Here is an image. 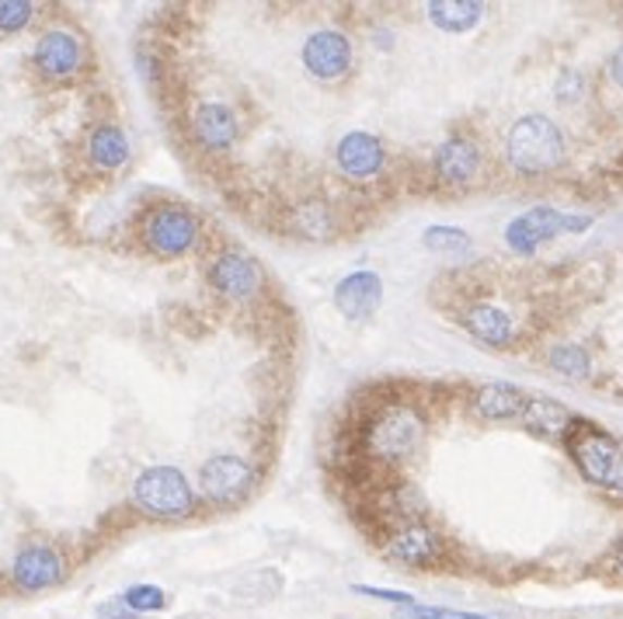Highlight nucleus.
I'll return each mask as SVG.
<instances>
[{"label": "nucleus", "mask_w": 623, "mask_h": 619, "mask_svg": "<svg viewBox=\"0 0 623 619\" xmlns=\"http://www.w3.org/2000/svg\"><path fill=\"white\" fill-rule=\"evenodd\" d=\"M425 435H429V418L418 404L407 400H390L380 404L377 411L359 429V446L363 456L377 467H404L412 463L415 453L422 449Z\"/></svg>", "instance_id": "nucleus-1"}, {"label": "nucleus", "mask_w": 623, "mask_h": 619, "mask_svg": "<svg viewBox=\"0 0 623 619\" xmlns=\"http://www.w3.org/2000/svg\"><path fill=\"white\" fill-rule=\"evenodd\" d=\"M564 449L585 481L613 494V498H623V438L578 418L564 438Z\"/></svg>", "instance_id": "nucleus-2"}, {"label": "nucleus", "mask_w": 623, "mask_h": 619, "mask_svg": "<svg viewBox=\"0 0 623 619\" xmlns=\"http://www.w3.org/2000/svg\"><path fill=\"white\" fill-rule=\"evenodd\" d=\"M505 157L523 174H547L564 164V136L547 115H523L509 129Z\"/></svg>", "instance_id": "nucleus-3"}, {"label": "nucleus", "mask_w": 623, "mask_h": 619, "mask_svg": "<svg viewBox=\"0 0 623 619\" xmlns=\"http://www.w3.org/2000/svg\"><path fill=\"white\" fill-rule=\"evenodd\" d=\"M133 505L150 519H185L195 498L178 467H147L133 481Z\"/></svg>", "instance_id": "nucleus-4"}, {"label": "nucleus", "mask_w": 623, "mask_h": 619, "mask_svg": "<svg viewBox=\"0 0 623 619\" xmlns=\"http://www.w3.org/2000/svg\"><path fill=\"white\" fill-rule=\"evenodd\" d=\"M199 216L192 209L178 206V202H160L147 209L144 226H139V237L150 247L157 258H182L188 255L195 244H199Z\"/></svg>", "instance_id": "nucleus-5"}, {"label": "nucleus", "mask_w": 623, "mask_h": 619, "mask_svg": "<svg viewBox=\"0 0 623 619\" xmlns=\"http://www.w3.org/2000/svg\"><path fill=\"white\" fill-rule=\"evenodd\" d=\"M589 226H593L589 216H575V212H558L550 206H537V209L523 212V216H515L505 226V244L515 255H537L540 244L554 240L558 234H582V230H589Z\"/></svg>", "instance_id": "nucleus-6"}, {"label": "nucleus", "mask_w": 623, "mask_h": 619, "mask_svg": "<svg viewBox=\"0 0 623 619\" xmlns=\"http://www.w3.org/2000/svg\"><path fill=\"white\" fill-rule=\"evenodd\" d=\"M32 63L46 81H74L87 66V46L74 28L52 25L39 35V42H35Z\"/></svg>", "instance_id": "nucleus-7"}, {"label": "nucleus", "mask_w": 623, "mask_h": 619, "mask_svg": "<svg viewBox=\"0 0 623 619\" xmlns=\"http://www.w3.org/2000/svg\"><path fill=\"white\" fill-rule=\"evenodd\" d=\"M209 286L217 289L223 299H234V304H247V299L261 296L265 289V272L261 264L244 255V251H223L212 258L209 264Z\"/></svg>", "instance_id": "nucleus-8"}, {"label": "nucleus", "mask_w": 623, "mask_h": 619, "mask_svg": "<svg viewBox=\"0 0 623 619\" xmlns=\"http://www.w3.org/2000/svg\"><path fill=\"white\" fill-rule=\"evenodd\" d=\"M252 481H255V470L244 463L241 456L234 453H220L203 463L199 470V484H203V494L209 502L217 505H234L241 502L247 491H252Z\"/></svg>", "instance_id": "nucleus-9"}, {"label": "nucleus", "mask_w": 623, "mask_h": 619, "mask_svg": "<svg viewBox=\"0 0 623 619\" xmlns=\"http://www.w3.org/2000/svg\"><path fill=\"white\" fill-rule=\"evenodd\" d=\"M11 578L22 592H46L66 578L63 554L49 543H28L17 550L14 564H11Z\"/></svg>", "instance_id": "nucleus-10"}, {"label": "nucleus", "mask_w": 623, "mask_h": 619, "mask_svg": "<svg viewBox=\"0 0 623 619\" xmlns=\"http://www.w3.org/2000/svg\"><path fill=\"white\" fill-rule=\"evenodd\" d=\"M300 57H304V66H307L310 77L334 84L352 70V42L342 32L320 28L304 42V52H300Z\"/></svg>", "instance_id": "nucleus-11"}, {"label": "nucleus", "mask_w": 623, "mask_h": 619, "mask_svg": "<svg viewBox=\"0 0 623 619\" xmlns=\"http://www.w3.org/2000/svg\"><path fill=\"white\" fill-rule=\"evenodd\" d=\"M480 164H485L480 147L471 136H460V133L442 139V144L436 147V157H432L436 182L442 188H467L480 174Z\"/></svg>", "instance_id": "nucleus-12"}, {"label": "nucleus", "mask_w": 623, "mask_h": 619, "mask_svg": "<svg viewBox=\"0 0 623 619\" xmlns=\"http://www.w3.org/2000/svg\"><path fill=\"white\" fill-rule=\"evenodd\" d=\"M380 304H383V278H380V272H372V269L349 272L334 286V307L352 324L369 321V317L380 310Z\"/></svg>", "instance_id": "nucleus-13"}, {"label": "nucleus", "mask_w": 623, "mask_h": 619, "mask_svg": "<svg viewBox=\"0 0 623 619\" xmlns=\"http://www.w3.org/2000/svg\"><path fill=\"white\" fill-rule=\"evenodd\" d=\"M188 129L203 150H230L241 136V122L227 101H199L192 109Z\"/></svg>", "instance_id": "nucleus-14"}, {"label": "nucleus", "mask_w": 623, "mask_h": 619, "mask_svg": "<svg viewBox=\"0 0 623 619\" xmlns=\"http://www.w3.org/2000/svg\"><path fill=\"white\" fill-rule=\"evenodd\" d=\"M442 540L429 522H407L387 540V557L404 568H436L442 557Z\"/></svg>", "instance_id": "nucleus-15"}, {"label": "nucleus", "mask_w": 623, "mask_h": 619, "mask_svg": "<svg viewBox=\"0 0 623 619\" xmlns=\"http://www.w3.org/2000/svg\"><path fill=\"white\" fill-rule=\"evenodd\" d=\"M334 161H338V171L349 174V178L366 182V178H377V174L383 171L387 150H383V144H380V136L355 129V133H345L342 139H338Z\"/></svg>", "instance_id": "nucleus-16"}, {"label": "nucleus", "mask_w": 623, "mask_h": 619, "mask_svg": "<svg viewBox=\"0 0 623 619\" xmlns=\"http://www.w3.org/2000/svg\"><path fill=\"white\" fill-rule=\"evenodd\" d=\"M87 161L98 171H122L130 164V136L115 122H101L87 133Z\"/></svg>", "instance_id": "nucleus-17"}, {"label": "nucleus", "mask_w": 623, "mask_h": 619, "mask_svg": "<svg viewBox=\"0 0 623 619\" xmlns=\"http://www.w3.org/2000/svg\"><path fill=\"white\" fill-rule=\"evenodd\" d=\"M471 408H474L477 418H485V421H509V418H523L526 397H523L520 386L485 383V386H477V391H474Z\"/></svg>", "instance_id": "nucleus-18"}, {"label": "nucleus", "mask_w": 623, "mask_h": 619, "mask_svg": "<svg viewBox=\"0 0 623 619\" xmlns=\"http://www.w3.org/2000/svg\"><path fill=\"white\" fill-rule=\"evenodd\" d=\"M575 414L564 408V404L558 400H550V397H533L526 400V408H523V424H526V432L533 435H540V438H567V432L575 429Z\"/></svg>", "instance_id": "nucleus-19"}, {"label": "nucleus", "mask_w": 623, "mask_h": 619, "mask_svg": "<svg viewBox=\"0 0 623 619\" xmlns=\"http://www.w3.org/2000/svg\"><path fill=\"white\" fill-rule=\"evenodd\" d=\"M464 327L474 334L477 342H485L491 348H509L512 338H515L512 317L502 307H491V304H474L464 313Z\"/></svg>", "instance_id": "nucleus-20"}, {"label": "nucleus", "mask_w": 623, "mask_h": 619, "mask_svg": "<svg viewBox=\"0 0 623 619\" xmlns=\"http://www.w3.org/2000/svg\"><path fill=\"white\" fill-rule=\"evenodd\" d=\"M425 14H429V22L439 32L464 35L485 17V4H477V0H432V4L425 8Z\"/></svg>", "instance_id": "nucleus-21"}, {"label": "nucleus", "mask_w": 623, "mask_h": 619, "mask_svg": "<svg viewBox=\"0 0 623 619\" xmlns=\"http://www.w3.org/2000/svg\"><path fill=\"white\" fill-rule=\"evenodd\" d=\"M290 230L296 237H304V240H331L338 234V223H334V212L325 202L310 199V202L293 209Z\"/></svg>", "instance_id": "nucleus-22"}, {"label": "nucleus", "mask_w": 623, "mask_h": 619, "mask_svg": "<svg viewBox=\"0 0 623 619\" xmlns=\"http://www.w3.org/2000/svg\"><path fill=\"white\" fill-rule=\"evenodd\" d=\"M550 369L567 380H589L593 362H589V351H582L578 345H564L550 351Z\"/></svg>", "instance_id": "nucleus-23"}, {"label": "nucleus", "mask_w": 623, "mask_h": 619, "mask_svg": "<svg viewBox=\"0 0 623 619\" xmlns=\"http://www.w3.org/2000/svg\"><path fill=\"white\" fill-rule=\"evenodd\" d=\"M425 247L436 251V255L456 258V255L471 251V237L464 234V230H456V226H429V230H425Z\"/></svg>", "instance_id": "nucleus-24"}, {"label": "nucleus", "mask_w": 623, "mask_h": 619, "mask_svg": "<svg viewBox=\"0 0 623 619\" xmlns=\"http://www.w3.org/2000/svg\"><path fill=\"white\" fill-rule=\"evenodd\" d=\"M32 17H35V4H28V0H0V32L4 35L28 28Z\"/></svg>", "instance_id": "nucleus-25"}, {"label": "nucleus", "mask_w": 623, "mask_h": 619, "mask_svg": "<svg viewBox=\"0 0 623 619\" xmlns=\"http://www.w3.org/2000/svg\"><path fill=\"white\" fill-rule=\"evenodd\" d=\"M122 603H126L136 616L139 612H160L168 606V595L160 592L157 585H133L126 595H122Z\"/></svg>", "instance_id": "nucleus-26"}, {"label": "nucleus", "mask_w": 623, "mask_h": 619, "mask_svg": "<svg viewBox=\"0 0 623 619\" xmlns=\"http://www.w3.org/2000/svg\"><path fill=\"white\" fill-rule=\"evenodd\" d=\"M401 619H488V616H477V612H456V609H442V606H422V603H412V606H401L398 609Z\"/></svg>", "instance_id": "nucleus-27"}, {"label": "nucleus", "mask_w": 623, "mask_h": 619, "mask_svg": "<svg viewBox=\"0 0 623 619\" xmlns=\"http://www.w3.org/2000/svg\"><path fill=\"white\" fill-rule=\"evenodd\" d=\"M355 592H359V595H369V598H387V603H398V609H401V606H412V603H415L412 595H404V592H390V589H369V585H355Z\"/></svg>", "instance_id": "nucleus-28"}, {"label": "nucleus", "mask_w": 623, "mask_h": 619, "mask_svg": "<svg viewBox=\"0 0 623 619\" xmlns=\"http://www.w3.org/2000/svg\"><path fill=\"white\" fill-rule=\"evenodd\" d=\"M98 619H136V612L122 598H109V603L98 606Z\"/></svg>", "instance_id": "nucleus-29"}, {"label": "nucleus", "mask_w": 623, "mask_h": 619, "mask_svg": "<svg viewBox=\"0 0 623 619\" xmlns=\"http://www.w3.org/2000/svg\"><path fill=\"white\" fill-rule=\"evenodd\" d=\"M610 77L623 87V46L613 52V60H610Z\"/></svg>", "instance_id": "nucleus-30"}, {"label": "nucleus", "mask_w": 623, "mask_h": 619, "mask_svg": "<svg viewBox=\"0 0 623 619\" xmlns=\"http://www.w3.org/2000/svg\"><path fill=\"white\" fill-rule=\"evenodd\" d=\"M616 560H620V568H623V546H620V554H616Z\"/></svg>", "instance_id": "nucleus-31"}]
</instances>
